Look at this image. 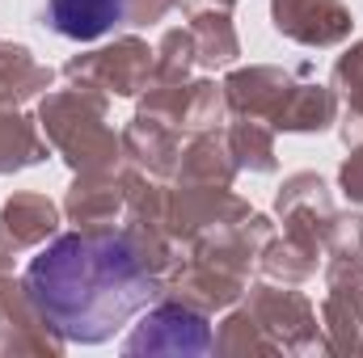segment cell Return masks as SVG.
I'll return each instance as SVG.
<instances>
[{
  "mask_svg": "<svg viewBox=\"0 0 363 358\" xmlns=\"http://www.w3.org/2000/svg\"><path fill=\"white\" fill-rule=\"evenodd\" d=\"M30 291L43 316L72 342H101L144 304L157 287L127 236H64L34 266Z\"/></svg>",
  "mask_w": 363,
  "mask_h": 358,
  "instance_id": "cell-1",
  "label": "cell"
},
{
  "mask_svg": "<svg viewBox=\"0 0 363 358\" xmlns=\"http://www.w3.org/2000/svg\"><path fill=\"white\" fill-rule=\"evenodd\" d=\"M118 13H123V0H51V25L77 42L106 34L118 21Z\"/></svg>",
  "mask_w": 363,
  "mask_h": 358,
  "instance_id": "cell-2",
  "label": "cell"
}]
</instances>
